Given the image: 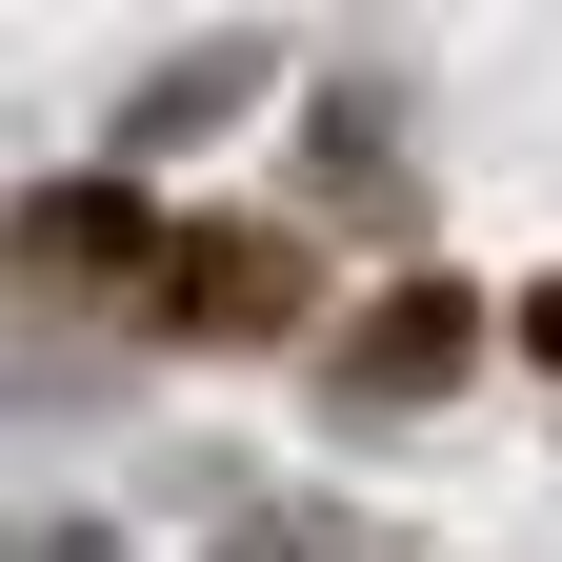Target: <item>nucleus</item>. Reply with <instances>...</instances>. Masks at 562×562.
Masks as SVG:
<instances>
[{
  "instance_id": "f257e3e1",
  "label": "nucleus",
  "mask_w": 562,
  "mask_h": 562,
  "mask_svg": "<svg viewBox=\"0 0 562 562\" xmlns=\"http://www.w3.org/2000/svg\"><path fill=\"white\" fill-rule=\"evenodd\" d=\"M341 382H362V402H442V382H462V302H442V281H402V302L362 322V362H341Z\"/></svg>"
},
{
  "instance_id": "f03ea898",
  "label": "nucleus",
  "mask_w": 562,
  "mask_h": 562,
  "mask_svg": "<svg viewBox=\"0 0 562 562\" xmlns=\"http://www.w3.org/2000/svg\"><path fill=\"white\" fill-rule=\"evenodd\" d=\"M241 101H261V41L181 60V81H140V140H201V121H241Z\"/></svg>"
},
{
  "instance_id": "7ed1b4c3",
  "label": "nucleus",
  "mask_w": 562,
  "mask_h": 562,
  "mask_svg": "<svg viewBox=\"0 0 562 562\" xmlns=\"http://www.w3.org/2000/svg\"><path fill=\"white\" fill-rule=\"evenodd\" d=\"M222 562H362V542H341L322 503H281V522H261V542H222Z\"/></svg>"
},
{
  "instance_id": "20e7f679",
  "label": "nucleus",
  "mask_w": 562,
  "mask_h": 562,
  "mask_svg": "<svg viewBox=\"0 0 562 562\" xmlns=\"http://www.w3.org/2000/svg\"><path fill=\"white\" fill-rule=\"evenodd\" d=\"M522 341H542V362H562V302H522Z\"/></svg>"
}]
</instances>
